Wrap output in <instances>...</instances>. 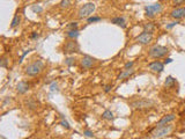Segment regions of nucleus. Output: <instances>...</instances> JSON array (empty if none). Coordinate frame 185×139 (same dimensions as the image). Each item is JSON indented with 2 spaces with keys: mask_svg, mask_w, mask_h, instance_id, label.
Wrapping results in <instances>:
<instances>
[{
  "mask_svg": "<svg viewBox=\"0 0 185 139\" xmlns=\"http://www.w3.org/2000/svg\"><path fill=\"white\" fill-rule=\"evenodd\" d=\"M102 19L99 17V16H90V17H88L87 19V22L88 23H92V22H98V21H101Z\"/></svg>",
  "mask_w": 185,
  "mask_h": 139,
  "instance_id": "nucleus-24",
  "label": "nucleus"
},
{
  "mask_svg": "<svg viewBox=\"0 0 185 139\" xmlns=\"http://www.w3.org/2000/svg\"><path fill=\"white\" fill-rule=\"evenodd\" d=\"M60 125H62V126H64L65 129H67V130L71 127V126H69V124H68V122H67V120H65V119H62V120L60 122Z\"/></svg>",
  "mask_w": 185,
  "mask_h": 139,
  "instance_id": "nucleus-30",
  "label": "nucleus"
},
{
  "mask_svg": "<svg viewBox=\"0 0 185 139\" xmlns=\"http://www.w3.org/2000/svg\"><path fill=\"white\" fill-rule=\"evenodd\" d=\"M145 12H146L147 16L153 17V16H155L156 14H158V13L162 12V6H161L160 2H155V3H151V5H147V6L145 7Z\"/></svg>",
  "mask_w": 185,
  "mask_h": 139,
  "instance_id": "nucleus-7",
  "label": "nucleus"
},
{
  "mask_svg": "<svg viewBox=\"0 0 185 139\" xmlns=\"http://www.w3.org/2000/svg\"><path fill=\"white\" fill-rule=\"evenodd\" d=\"M0 139H6V138H5L3 136H1V137H0Z\"/></svg>",
  "mask_w": 185,
  "mask_h": 139,
  "instance_id": "nucleus-38",
  "label": "nucleus"
},
{
  "mask_svg": "<svg viewBox=\"0 0 185 139\" xmlns=\"http://www.w3.org/2000/svg\"><path fill=\"white\" fill-rule=\"evenodd\" d=\"M111 88H112V86L106 85V86H105V88H104V92H105V93H109V92L111 90Z\"/></svg>",
  "mask_w": 185,
  "mask_h": 139,
  "instance_id": "nucleus-34",
  "label": "nucleus"
},
{
  "mask_svg": "<svg viewBox=\"0 0 185 139\" xmlns=\"http://www.w3.org/2000/svg\"><path fill=\"white\" fill-rule=\"evenodd\" d=\"M134 73V70L133 68H130V70H124L119 75H118V79L119 80H124V79H127L130 78L132 74Z\"/></svg>",
  "mask_w": 185,
  "mask_h": 139,
  "instance_id": "nucleus-15",
  "label": "nucleus"
},
{
  "mask_svg": "<svg viewBox=\"0 0 185 139\" xmlns=\"http://www.w3.org/2000/svg\"><path fill=\"white\" fill-rule=\"evenodd\" d=\"M79 35H80V32H79V30H77V29L68 30V31H67V34H66V36H67L68 38H71V39H76V38L79 37Z\"/></svg>",
  "mask_w": 185,
  "mask_h": 139,
  "instance_id": "nucleus-17",
  "label": "nucleus"
},
{
  "mask_svg": "<svg viewBox=\"0 0 185 139\" xmlns=\"http://www.w3.org/2000/svg\"><path fill=\"white\" fill-rule=\"evenodd\" d=\"M168 53V49L165 46H162V45H154L149 49L148 51V56L150 58H154V59H158V58H162L164 57L165 54Z\"/></svg>",
  "mask_w": 185,
  "mask_h": 139,
  "instance_id": "nucleus-3",
  "label": "nucleus"
},
{
  "mask_svg": "<svg viewBox=\"0 0 185 139\" xmlns=\"http://www.w3.org/2000/svg\"><path fill=\"white\" fill-rule=\"evenodd\" d=\"M148 67L150 71L153 72H156V73H161L163 70H164V64L158 61V60H155V61H151L148 64Z\"/></svg>",
  "mask_w": 185,
  "mask_h": 139,
  "instance_id": "nucleus-10",
  "label": "nucleus"
},
{
  "mask_svg": "<svg viewBox=\"0 0 185 139\" xmlns=\"http://www.w3.org/2000/svg\"><path fill=\"white\" fill-rule=\"evenodd\" d=\"M102 118L108 119V120H111V119H113V112H112L111 110L106 109V110H104V111H103V114H102Z\"/></svg>",
  "mask_w": 185,
  "mask_h": 139,
  "instance_id": "nucleus-19",
  "label": "nucleus"
},
{
  "mask_svg": "<svg viewBox=\"0 0 185 139\" xmlns=\"http://www.w3.org/2000/svg\"><path fill=\"white\" fill-rule=\"evenodd\" d=\"M29 88H30V86H29V83L25 82V81H20V82L16 85V92H17L18 94H25V93L29 90Z\"/></svg>",
  "mask_w": 185,
  "mask_h": 139,
  "instance_id": "nucleus-12",
  "label": "nucleus"
},
{
  "mask_svg": "<svg viewBox=\"0 0 185 139\" xmlns=\"http://www.w3.org/2000/svg\"><path fill=\"white\" fill-rule=\"evenodd\" d=\"M83 134H84L86 137H94V133H92L90 130H84V131H83Z\"/></svg>",
  "mask_w": 185,
  "mask_h": 139,
  "instance_id": "nucleus-32",
  "label": "nucleus"
},
{
  "mask_svg": "<svg viewBox=\"0 0 185 139\" xmlns=\"http://www.w3.org/2000/svg\"><path fill=\"white\" fill-rule=\"evenodd\" d=\"M171 61H172V59H171V58H166V59H165V61H164V64H169V63H171Z\"/></svg>",
  "mask_w": 185,
  "mask_h": 139,
  "instance_id": "nucleus-37",
  "label": "nucleus"
},
{
  "mask_svg": "<svg viewBox=\"0 0 185 139\" xmlns=\"http://www.w3.org/2000/svg\"><path fill=\"white\" fill-rule=\"evenodd\" d=\"M172 130V126L171 125H163V126H156V129L151 132V137L153 138H161V137H164L166 134H169Z\"/></svg>",
  "mask_w": 185,
  "mask_h": 139,
  "instance_id": "nucleus-4",
  "label": "nucleus"
},
{
  "mask_svg": "<svg viewBox=\"0 0 185 139\" xmlns=\"http://www.w3.org/2000/svg\"><path fill=\"white\" fill-rule=\"evenodd\" d=\"M74 60H75V59H74L73 57H67V58L65 59V64H66L67 66H72V65L75 63Z\"/></svg>",
  "mask_w": 185,
  "mask_h": 139,
  "instance_id": "nucleus-25",
  "label": "nucleus"
},
{
  "mask_svg": "<svg viewBox=\"0 0 185 139\" xmlns=\"http://www.w3.org/2000/svg\"><path fill=\"white\" fill-rule=\"evenodd\" d=\"M59 5H60V8H62V9L64 8H68L71 6V0H61Z\"/></svg>",
  "mask_w": 185,
  "mask_h": 139,
  "instance_id": "nucleus-22",
  "label": "nucleus"
},
{
  "mask_svg": "<svg viewBox=\"0 0 185 139\" xmlns=\"http://www.w3.org/2000/svg\"><path fill=\"white\" fill-rule=\"evenodd\" d=\"M31 10H32L34 13H42V12H43V8H42L40 6H38V5H32V6H31Z\"/></svg>",
  "mask_w": 185,
  "mask_h": 139,
  "instance_id": "nucleus-23",
  "label": "nucleus"
},
{
  "mask_svg": "<svg viewBox=\"0 0 185 139\" xmlns=\"http://www.w3.org/2000/svg\"><path fill=\"white\" fill-rule=\"evenodd\" d=\"M30 37H31L32 39H35V38H38V34H37V32H32Z\"/></svg>",
  "mask_w": 185,
  "mask_h": 139,
  "instance_id": "nucleus-36",
  "label": "nucleus"
},
{
  "mask_svg": "<svg viewBox=\"0 0 185 139\" xmlns=\"http://www.w3.org/2000/svg\"><path fill=\"white\" fill-rule=\"evenodd\" d=\"M179 22H178V20H176V21H173V22H171V23H169V24H166V29H172L176 24H178Z\"/></svg>",
  "mask_w": 185,
  "mask_h": 139,
  "instance_id": "nucleus-29",
  "label": "nucleus"
},
{
  "mask_svg": "<svg viewBox=\"0 0 185 139\" xmlns=\"http://www.w3.org/2000/svg\"><path fill=\"white\" fill-rule=\"evenodd\" d=\"M57 87H58L57 82H52V83H51V86H50V90H51L52 93H53V92H57V90H58V88H57Z\"/></svg>",
  "mask_w": 185,
  "mask_h": 139,
  "instance_id": "nucleus-28",
  "label": "nucleus"
},
{
  "mask_svg": "<svg viewBox=\"0 0 185 139\" xmlns=\"http://www.w3.org/2000/svg\"><path fill=\"white\" fill-rule=\"evenodd\" d=\"M25 104H27V108H29V109H31V110H35V109L37 108V103H36L34 100H29V101H27V102H25Z\"/></svg>",
  "mask_w": 185,
  "mask_h": 139,
  "instance_id": "nucleus-21",
  "label": "nucleus"
},
{
  "mask_svg": "<svg viewBox=\"0 0 185 139\" xmlns=\"http://www.w3.org/2000/svg\"><path fill=\"white\" fill-rule=\"evenodd\" d=\"M67 29L68 30H74V29H77V22H71L67 24Z\"/></svg>",
  "mask_w": 185,
  "mask_h": 139,
  "instance_id": "nucleus-26",
  "label": "nucleus"
},
{
  "mask_svg": "<svg viewBox=\"0 0 185 139\" xmlns=\"http://www.w3.org/2000/svg\"><path fill=\"white\" fill-rule=\"evenodd\" d=\"M64 53L66 54H69V53H74V52H79L80 47H79V44L75 39H71V41H67L65 44H64Z\"/></svg>",
  "mask_w": 185,
  "mask_h": 139,
  "instance_id": "nucleus-5",
  "label": "nucleus"
},
{
  "mask_svg": "<svg viewBox=\"0 0 185 139\" xmlns=\"http://www.w3.org/2000/svg\"><path fill=\"white\" fill-rule=\"evenodd\" d=\"M133 65H134V61H127V63L124 65V68H125V70H130V68L133 67Z\"/></svg>",
  "mask_w": 185,
  "mask_h": 139,
  "instance_id": "nucleus-27",
  "label": "nucleus"
},
{
  "mask_svg": "<svg viewBox=\"0 0 185 139\" xmlns=\"http://www.w3.org/2000/svg\"><path fill=\"white\" fill-rule=\"evenodd\" d=\"M175 118H176V116H175L173 114H169V115H166V116L162 117V118L158 120V123H157V126H163V125H166V124H169L170 122H172Z\"/></svg>",
  "mask_w": 185,
  "mask_h": 139,
  "instance_id": "nucleus-13",
  "label": "nucleus"
},
{
  "mask_svg": "<svg viewBox=\"0 0 185 139\" xmlns=\"http://www.w3.org/2000/svg\"><path fill=\"white\" fill-rule=\"evenodd\" d=\"M136 41L142 45H147L153 41V34H148V32L142 31L139 36H136Z\"/></svg>",
  "mask_w": 185,
  "mask_h": 139,
  "instance_id": "nucleus-8",
  "label": "nucleus"
},
{
  "mask_svg": "<svg viewBox=\"0 0 185 139\" xmlns=\"http://www.w3.org/2000/svg\"><path fill=\"white\" fill-rule=\"evenodd\" d=\"M175 82H176V79H175L173 76L169 75V76L165 79V81H164V86H165V87H168V88H171V87H173Z\"/></svg>",
  "mask_w": 185,
  "mask_h": 139,
  "instance_id": "nucleus-18",
  "label": "nucleus"
},
{
  "mask_svg": "<svg viewBox=\"0 0 185 139\" xmlns=\"http://www.w3.org/2000/svg\"><path fill=\"white\" fill-rule=\"evenodd\" d=\"M0 66H1V67H7V59H6V58H3V59L1 60Z\"/></svg>",
  "mask_w": 185,
  "mask_h": 139,
  "instance_id": "nucleus-33",
  "label": "nucleus"
},
{
  "mask_svg": "<svg viewBox=\"0 0 185 139\" xmlns=\"http://www.w3.org/2000/svg\"><path fill=\"white\" fill-rule=\"evenodd\" d=\"M154 102L151 100H147V98H142V100H135L133 102H131V107L135 108V109H147L153 107Z\"/></svg>",
  "mask_w": 185,
  "mask_h": 139,
  "instance_id": "nucleus-6",
  "label": "nucleus"
},
{
  "mask_svg": "<svg viewBox=\"0 0 185 139\" xmlns=\"http://www.w3.org/2000/svg\"><path fill=\"white\" fill-rule=\"evenodd\" d=\"M170 16L175 20H180L183 17H185V7H178L171 10Z\"/></svg>",
  "mask_w": 185,
  "mask_h": 139,
  "instance_id": "nucleus-9",
  "label": "nucleus"
},
{
  "mask_svg": "<svg viewBox=\"0 0 185 139\" xmlns=\"http://www.w3.org/2000/svg\"><path fill=\"white\" fill-rule=\"evenodd\" d=\"M30 51H31V50H27V51H25V52H24V53L22 54V57H21V59H20V63H22V60H23V58L25 57V54H27V53H29Z\"/></svg>",
  "mask_w": 185,
  "mask_h": 139,
  "instance_id": "nucleus-35",
  "label": "nucleus"
},
{
  "mask_svg": "<svg viewBox=\"0 0 185 139\" xmlns=\"http://www.w3.org/2000/svg\"><path fill=\"white\" fill-rule=\"evenodd\" d=\"M20 22H21V17H20V15H18V14H16V15L13 17V20H12L10 28H15V27H17V25L20 24Z\"/></svg>",
  "mask_w": 185,
  "mask_h": 139,
  "instance_id": "nucleus-20",
  "label": "nucleus"
},
{
  "mask_svg": "<svg viewBox=\"0 0 185 139\" xmlns=\"http://www.w3.org/2000/svg\"><path fill=\"white\" fill-rule=\"evenodd\" d=\"M142 29L145 32H148V34H153L154 30H155V24L153 22H148V23H145L142 25Z\"/></svg>",
  "mask_w": 185,
  "mask_h": 139,
  "instance_id": "nucleus-16",
  "label": "nucleus"
},
{
  "mask_svg": "<svg viewBox=\"0 0 185 139\" xmlns=\"http://www.w3.org/2000/svg\"><path fill=\"white\" fill-rule=\"evenodd\" d=\"M43 68H44V63H43V60L37 59V60L32 61L31 64H29V65L25 67L24 72H25V74L29 75V76H36L37 74H39V73L43 71Z\"/></svg>",
  "mask_w": 185,
  "mask_h": 139,
  "instance_id": "nucleus-1",
  "label": "nucleus"
},
{
  "mask_svg": "<svg viewBox=\"0 0 185 139\" xmlns=\"http://www.w3.org/2000/svg\"><path fill=\"white\" fill-rule=\"evenodd\" d=\"M95 9H96V5L94 2H87L79 9L77 16L80 19H88L95 12Z\"/></svg>",
  "mask_w": 185,
  "mask_h": 139,
  "instance_id": "nucleus-2",
  "label": "nucleus"
},
{
  "mask_svg": "<svg viewBox=\"0 0 185 139\" xmlns=\"http://www.w3.org/2000/svg\"><path fill=\"white\" fill-rule=\"evenodd\" d=\"M81 66L83 67V68H90L92 65H94V63H95V59L92 58V57H90V56H83L82 58H81Z\"/></svg>",
  "mask_w": 185,
  "mask_h": 139,
  "instance_id": "nucleus-11",
  "label": "nucleus"
},
{
  "mask_svg": "<svg viewBox=\"0 0 185 139\" xmlns=\"http://www.w3.org/2000/svg\"><path fill=\"white\" fill-rule=\"evenodd\" d=\"M184 2H185V0H172L173 6H179V5H183Z\"/></svg>",
  "mask_w": 185,
  "mask_h": 139,
  "instance_id": "nucleus-31",
  "label": "nucleus"
},
{
  "mask_svg": "<svg viewBox=\"0 0 185 139\" xmlns=\"http://www.w3.org/2000/svg\"><path fill=\"white\" fill-rule=\"evenodd\" d=\"M111 23L117 24V25H120L121 28H125V27H126L125 19H124V17H121V16H116V17L111 19Z\"/></svg>",
  "mask_w": 185,
  "mask_h": 139,
  "instance_id": "nucleus-14",
  "label": "nucleus"
}]
</instances>
